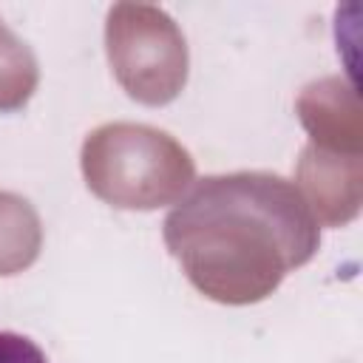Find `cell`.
<instances>
[{"label":"cell","mask_w":363,"mask_h":363,"mask_svg":"<svg viewBox=\"0 0 363 363\" xmlns=\"http://www.w3.org/2000/svg\"><path fill=\"white\" fill-rule=\"evenodd\" d=\"M0 363H48V357L31 337L0 332Z\"/></svg>","instance_id":"obj_1"}]
</instances>
